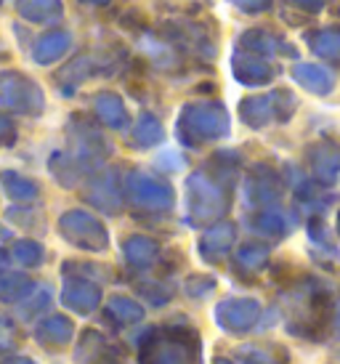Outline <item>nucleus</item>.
<instances>
[{"mask_svg": "<svg viewBox=\"0 0 340 364\" xmlns=\"http://www.w3.org/2000/svg\"><path fill=\"white\" fill-rule=\"evenodd\" d=\"M231 72H234V80L242 85H266L274 80V67L269 61L250 51H237L231 59Z\"/></svg>", "mask_w": 340, "mask_h": 364, "instance_id": "1a4fd4ad", "label": "nucleus"}, {"mask_svg": "<svg viewBox=\"0 0 340 364\" xmlns=\"http://www.w3.org/2000/svg\"><path fill=\"white\" fill-rule=\"evenodd\" d=\"M234 240H237V226L234 223H213L205 229L200 240V255L208 263L221 261L223 255L234 247Z\"/></svg>", "mask_w": 340, "mask_h": 364, "instance_id": "9b49d317", "label": "nucleus"}, {"mask_svg": "<svg viewBox=\"0 0 340 364\" xmlns=\"http://www.w3.org/2000/svg\"><path fill=\"white\" fill-rule=\"evenodd\" d=\"M88 200L104 213H120L122 197H120V186H117L115 173H107V176H101V178H96V181L90 183Z\"/></svg>", "mask_w": 340, "mask_h": 364, "instance_id": "2eb2a0df", "label": "nucleus"}, {"mask_svg": "<svg viewBox=\"0 0 340 364\" xmlns=\"http://www.w3.org/2000/svg\"><path fill=\"white\" fill-rule=\"evenodd\" d=\"M16 255H19V261H24L27 266H35V263H41L43 250L35 242H21L19 247H16Z\"/></svg>", "mask_w": 340, "mask_h": 364, "instance_id": "c756f323", "label": "nucleus"}, {"mask_svg": "<svg viewBox=\"0 0 340 364\" xmlns=\"http://www.w3.org/2000/svg\"><path fill=\"white\" fill-rule=\"evenodd\" d=\"M213 364H231V362H229V359H216Z\"/></svg>", "mask_w": 340, "mask_h": 364, "instance_id": "e433bc0d", "label": "nucleus"}, {"mask_svg": "<svg viewBox=\"0 0 340 364\" xmlns=\"http://www.w3.org/2000/svg\"><path fill=\"white\" fill-rule=\"evenodd\" d=\"M96 114L110 128H125V122H128V109L117 93H99L96 96Z\"/></svg>", "mask_w": 340, "mask_h": 364, "instance_id": "6ab92c4d", "label": "nucleus"}, {"mask_svg": "<svg viewBox=\"0 0 340 364\" xmlns=\"http://www.w3.org/2000/svg\"><path fill=\"white\" fill-rule=\"evenodd\" d=\"M38 338H41L43 343L64 346L72 338V322H70V319H64V316H51L48 322L41 324Z\"/></svg>", "mask_w": 340, "mask_h": 364, "instance_id": "a878e982", "label": "nucleus"}, {"mask_svg": "<svg viewBox=\"0 0 340 364\" xmlns=\"http://www.w3.org/2000/svg\"><path fill=\"white\" fill-rule=\"evenodd\" d=\"M61 301L70 306L72 311L90 314L101 304V290L93 282H85V279H70V282L64 284Z\"/></svg>", "mask_w": 340, "mask_h": 364, "instance_id": "4468645a", "label": "nucleus"}, {"mask_svg": "<svg viewBox=\"0 0 340 364\" xmlns=\"http://www.w3.org/2000/svg\"><path fill=\"white\" fill-rule=\"evenodd\" d=\"M306 160L311 165V173L314 178L324 186H332V183L340 178V144L335 141H317L306 149Z\"/></svg>", "mask_w": 340, "mask_h": 364, "instance_id": "6e6552de", "label": "nucleus"}, {"mask_svg": "<svg viewBox=\"0 0 340 364\" xmlns=\"http://www.w3.org/2000/svg\"><path fill=\"white\" fill-rule=\"evenodd\" d=\"M306 43L319 59L340 61V27H322V30L309 32Z\"/></svg>", "mask_w": 340, "mask_h": 364, "instance_id": "a211bd4d", "label": "nucleus"}, {"mask_svg": "<svg viewBox=\"0 0 340 364\" xmlns=\"http://www.w3.org/2000/svg\"><path fill=\"white\" fill-rule=\"evenodd\" d=\"M107 306H110V316L117 324H136L144 319V309H141V304L130 301V298H125V295H115V298H110V304Z\"/></svg>", "mask_w": 340, "mask_h": 364, "instance_id": "5701e85b", "label": "nucleus"}, {"mask_svg": "<svg viewBox=\"0 0 340 364\" xmlns=\"http://www.w3.org/2000/svg\"><path fill=\"white\" fill-rule=\"evenodd\" d=\"M202 343L191 327H154L139 348V364H200Z\"/></svg>", "mask_w": 340, "mask_h": 364, "instance_id": "f03ea898", "label": "nucleus"}, {"mask_svg": "<svg viewBox=\"0 0 340 364\" xmlns=\"http://www.w3.org/2000/svg\"><path fill=\"white\" fill-rule=\"evenodd\" d=\"M330 364H340V351H338V354L330 356Z\"/></svg>", "mask_w": 340, "mask_h": 364, "instance_id": "c9c22d12", "label": "nucleus"}, {"mask_svg": "<svg viewBox=\"0 0 340 364\" xmlns=\"http://www.w3.org/2000/svg\"><path fill=\"white\" fill-rule=\"evenodd\" d=\"M21 11L27 19L46 21V19H59L61 16V3L59 0H24Z\"/></svg>", "mask_w": 340, "mask_h": 364, "instance_id": "bb28decb", "label": "nucleus"}, {"mask_svg": "<svg viewBox=\"0 0 340 364\" xmlns=\"http://www.w3.org/2000/svg\"><path fill=\"white\" fill-rule=\"evenodd\" d=\"M253 232L263 234V237H285L287 234V218L282 215L277 208H263V210H258L255 215H253Z\"/></svg>", "mask_w": 340, "mask_h": 364, "instance_id": "412c9836", "label": "nucleus"}, {"mask_svg": "<svg viewBox=\"0 0 340 364\" xmlns=\"http://www.w3.org/2000/svg\"><path fill=\"white\" fill-rule=\"evenodd\" d=\"M61 234L72 245H78L83 250H93V253L107 250V245H110L107 229L93 215H88V213L83 210H72L67 215H61Z\"/></svg>", "mask_w": 340, "mask_h": 364, "instance_id": "39448f33", "label": "nucleus"}, {"mask_svg": "<svg viewBox=\"0 0 340 364\" xmlns=\"http://www.w3.org/2000/svg\"><path fill=\"white\" fill-rule=\"evenodd\" d=\"M338 232H340V213H338Z\"/></svg>", "mask_w": 340, "mask_h": 364, "instance_id": "4c0bfd02", "label": "nucleus"}, {"mask_svg": "<svg viewBox=\"0 0 340 364\" xmlns=\"http://www.w3.org/2000/svg\"><path fill=\"white\" fill-rule=\"evenodd\" d=\"M122 253H125V261L130 266H136V269H147L152 263L157 261V255H160V245L149 240V237H144V234H133L125 240L122 245Z\"/></svg>", "mask_w": 340, "mask_h": 364, "instance_id": "dca6fc26", "label": "nucleus"}, {"mask_svg": "<svg viewBox=\"0 0 340 364\" xmlns=\"http://www.w3.org/2000/svg\"><path fill=\"white\" fill-rule=\"evenodd\" d=\"M213 287H216V279L208 274H191L186 279V293L191 298H205L208 293H213Z\"/></svg>", "mask_w": 340, "mask_h": 364, "instance_id": "c85d7f7f", "label": "nucleus"}, {"mask_svg": "<svg viewBox=\"0 0 340 364\" xmlns=\"http://www.w3.org/2000/svg\"><path fill=\"white\" fill-rule=\"evenodd\" d=\"M271 104H274V120L277 122H287L295 114L298 109V99H295V93L292 91H271Z\"/></svg>", "mask_w": 340, "mask_h": 364, "instance_id": "cd10ccee", "label": "nucleus"}, {"mask_svg": "<svg viewBox=\"0 0 340 364\" xmlns=\"http://www.w3.org/2000/svg\"><path fill=\"white\" fill-rule=\"evenodd\" d=\"M292 77L298 80L303 91L314 93V96H327L335 88V77L330 70H324L319 64H309V61H298L292 67Z\"/></svg>", "mask_w": 340, "mask_h": 364, "instance_id": "ddd939ff", "label": "nucleus"}, {"mask_svg": "<svg viewBox=\"0 0 340 364\" xmlns=\"http://www.w3.org/2000/svg\"><path fill=\"white\" fill-rule=\"evenodd\" d=\"M67 48H70V35H67V32H51V35H46V38L38 43L35 59L41 61V64H48V61L59 59Z\"/></svg>", "mask_w": 340, "mask_h": 364, "instance_id": "393cba45", "label": "nucleus"}, {"mask_svg": "<svg viewBox=\"0 0 340 364\" xmlns=\"http://www.w3.org/2000/svg\"><path fill=\"white\" fill-rule=\"evenodd\" d=\"M240 117L245 125L250 128H263L274 120V104H271V93L269 96H248L242 99L240 104Z\"/></svg>", "mask_w": 340, "mask_h": 364, "instance_id": "f3484780", "label": "nucleus"}, {"mask_svg": "<svg viewBox=\"0 0 340 364\" xmlns=\"http://www.w3.org/2000/svg\"><path fill=\"white\" fill-rule=\"evenodd\" d=\"M260 319V304L255 298H226L216 306V322L231 335L250 333Z\"/></svg>", "mask_w": 340, "mask_h": 364, "instance_id": "0eeeda50", "label": "nucleus"}, {"mask_svg": "<svg viewBox=\"0 0 340 364\" xmlns=\"http://www.w3.org/2000/svg\"><path fill=\"white\" fill-rule=\"evenodd\" d=\"M125 194L136 208L144 210H168L173 205V189L165 181H157L147 173L133 171L125 178Z\"/></svg>", "mask_w": 340, "mask_h": 364, "instance_id": "423d86ee", "label": "nucleus"}, {"mask_svg": "<svg viewBox=\"0 0 340 364\" xmlns=\"http://www.w3.org/2000/svg\"><path fill=\"white\" fill-rule=\"evenodd\" d=\"M157 168L165 173H176L184 168V157H181L179 152H162L160 157H157Z\"/></svg>", "mask_w": 340, "mask_h": 364, "instance_id": "7c9ffc66", "label": "nucleus"}, {"mask_svg": "<svg viewBox=\"0 0 340 364\" xmlns=\"http://www.w3.org/2000/svg\"><path fill=\"white\" fill-rule=\"evenodd\" d=\"M240 48L242 51L258 53V56H280V53L295 56L292 46H287L280 35H274L269 30H245L240 35Z\"/></svg>", "mask_w": 340, "mask_h": 364, "instance_id": "f8f14e48", "label": "nucleus"}, {"mask_svg": "<svg viewBox=\"0 0 340 364\" xmlns=\"http://www.w3.org/2000/svg\"><path fill=\"white\" fill-rule=\"evenodd\" d=\"M130 139H133V146H139V149H149V146L162 144V139H165V128H162V122L157 120L154 114H141L139 122L133 125Z\"/></svg>", "mask_w": 340, "mask_h": 364, "instance_id": "aec40b11", "label": "nucleus"}, {"mask_svg": "<svg viewBox=\"0 0 340 364\" xmlns=\"http://www.w3.org/2000/svg\"><path fill=\"white\" fill-rule=\"evenodd\" d=\"M231 128L229 112L221 102H194L181 109L179 117V139L186 146H200L208 141L226 139Z\"/></svg>", "mask_w": 340, "mask_h": 364, "instance_id": "20e7f679", "label": "nucleus"}, {"mask_svg": "<svg viewBox=\"0 0 340 364\" xmlns=\"http://www.w3.org/2000/svg\"><path fill=\"white\" fill-rule=\"evenodd\" d=\"M295 9L306 11V14H319L324 6H327V0H290Z\"/></svg>", "mask_w": 340, "mask_h": 364, "instance_id": "473e14b6", "label": "nucleus"}, {"mask_svg": "<svg viewBox=\"0 0 340 364\" xmlns=\"http://www.w3.org/2000/svg\"><path fill=\"white\" fill-rule=\"evenodd\" d=\"M229 3H234L237 9L248 11V14H263V11L271 9L274 0H229Z\"/></svg>", "mask_w": 340, "mask_h": 364, "instance_id": "2f4dec72", "label": "nucleus"}, {"mask_svg": "<svg viewBox=\"0 0 340 364\" xmlns=\"http://www.w3.org/2000/svg\"><path fill=\"white\" fill-rule=\"evenodd\" d=\"M83 3H90V6H110L112 0H83Z\"/></svg>", "mask_w": 340, "mask_h": 364, "instance_id": "f704fd0d", "label": "nucleus"}, {"mask_svg": "<svg viewBox=\"0 0 340 364\" xmlns=\"http://www.w3.org/2000/svg\"><path fill=\"white\" fill-rule=\"evenodd\" d=\"M332 330H335V335L340 338V301H335V306H332Z\"/></svg>", "mask_w": 340, "mask_h": 364, "instance_id": "72a5a7b5", "label": "nucleus"}, {"mask_svg": "<svg viewBox=\"0 0 340 364\" xmlns=\"http://www.w3.org/2000/svg\"><path fill=\"white\" fill-rule=\"evenodd\" d=\"M231 205V189L221 176L194 171L186 178V221L191 226L218 223Z\"/></svg>", "mask_w": 340, "mask_h": 364, "instance_id": "7ed1b4c3", "label": "nucleus"}, {"mask_svg": "<svg viewBox=\"0 0 340 364\" xmlns=\"http://www.w3.org/2000/svg\"><path fill=\"white\" fill-rule=\"evenodd\" d=\"M282 194V178L269 165H255L248 178V200L258 208H271Z\"/></svg>", "mask_w": 340, "mask_h": 364, "instance_id": "9d476101", "label": "nucleus"}, {"mask_svg": "<svg viewBox=\"0 0 340 364\" xmlns=\"http://www.w3.org/2000/svg\"><path fill=\"white\" fill-rule=\"evenodd\" d=\"M240 364H287L285 348L274 346H245L240 348Z\"/></svg>", "mask_w": 340, "mask_h": 364, "instance_id": "4be33fe9", "label": "nucleus"}, {"mask_svg": "<svg viewBox=\"0 0 340 364\" xmlns=\"http://www.w3.org/2000/svg\"><path fill=\"white\" fill-rule=\"evenodd\" d=\"M285 316H287V330L292 335H319L322 327L332 322V304L327 287H322L314 279H306L295 290L285 293Z\"/></svg>", "mask_w": 340, "mask_h": 364, "instance_id": "f257e3e1", "label": "nucleus"}, {"mask_svg": "<svg viewBox=\"0 0 340 364\" xmlns=\"http://www.w3.org/2000/svg\"><path fill=\"white\" fill-rule=\"evenodd\" d=\"M271 253L266 245H242L240 250H237V255H234V261H237V266L240 269H245V272H260L266 263H269Z\"/></svg>", "mask_w": 340, "mask_h": 364, "instance_id": "b1692460", "label": "nucleus"}]
</instances>
